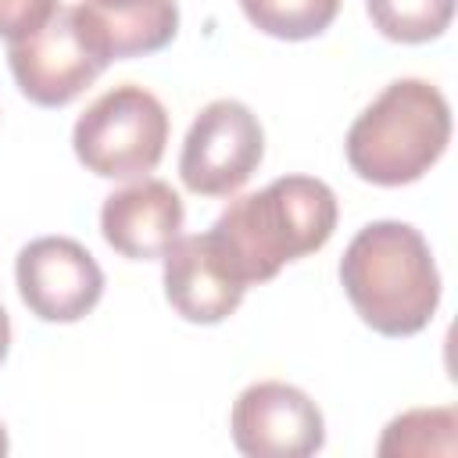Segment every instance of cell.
<instances>
[{"instance_id":"cell-2","label":"cell","mask_w":458,"mask_h":458,"mask_svg":"<svg viewBox=\"0 0 458 458\" xmlns=\"http://www.w3.org/2000/svg\"><path fill=\"white\" fill-rule=\"evenodd\" d=\"M340 283L365 326L415 336L440 304V272L426 236L408 222H369L340 258Z\"/></svg>"},{"instance_id":"cell-17","label":"cell","mask_w":458,"mask_h":458,"mask_svg":"<svg viewBox=\"0 0 458 458\" xmlns=\"http://www.w3.org/2000/svg\"><path fill=\"white\" fill-rule=\"evenodd\" d=\"M89 7H129V4H147V0H82Z\"/></svg>"},{"instance_id":"cell-4","label":"cell","mask_w":458,"mask_h":458,"mask_svg":"<svg viewBox=\"0 0 458 458\" xmlns=\"http://www.w3.org/2000/svg\"><path fill=\"white\" fill-rule=\"evenodd\" d=\"M165 143L168 111L136 82L100 93L72 129L75 157L100 179H143L157 168Z\"/></svg>"},{"instance_id":"cell-3","label":"cell","mask_w":458,"mask_h":458,"mask_svg":"<svg viewBox=\"0 0 458 458\" xmlns=\"http://www.w3.org/2000/svg\"><path fill=\"white\" fill-rule=\"evenodd\" d=\"M451 140V104L426 79L390 82L347 129V165L372 186L422 179Z\"/></svg>"},{"instance_id":"cell-8","label":"cell","mask_w":458,"mask_h":458,"mask_svg":"<svg viewBox=\"0 0 458 458\" xmlns=\"http://www.w3.org/2000/svg\"><path fill=\"white\" fill-rule=\"evenodd\" d=\"M14 279L25 308L43 322H79L104 293L97 258L72 236H39L25 243L14 261Z\"/></svg>"},{"instance_id":"cell-1","label":"cell","mask_w":458,"mask_h":458,"mask_svg":"<svg viewBox=\"0 0 458 458\" xmlns=\"http://www.w3.org/2000/svg\"><path fill=\"white\" fill-rule=\"evenodd\" d=\"M333 229L336 193L315 175H279L265 190L236 197L208 233L243 286H254L326 247Z\"/></svg>"},{"instance_id":"cell-6","label":"cell","mask_w":458,"mask_h":458,"mask_svg":"<svg viewBox=\"0 0 458 458\" xmlns=\"http://www.w3.org/2000/svg\"><path fill=\"white\" fill-rule=\"evenodd\" d=\"M265 132L258 114L240 100H211L193 118L182 154L179 175L197 197H229L236 193L261 165Z\"/></svg>"},{"instance_id":"cell-14","label":"cell","mask_w":458,"mask_h":458,"mask_svg":"<svg viewBox=\"0 0 458 458\" xmlns=\"http://www.w3.org/2000/svg\"><path fill=\"white\" fill-rule=\"evenodd\" d=\"M372 25L394 43H429L444 36L454 0H365Z\"/></svg>"},{"instance_id":"cell-15","label":"cell","mask_w":458,"mask_h":458,"mask_svg":"<svg viewBox=\"0 0 458 458\" xmlns=\"http://www.w3.org/2000/svg\"><path fill=\"white\" fill-rule=\"evenodd\" d=\"M57 0H0V39H29L57 14Z\"/></svg>"},{"instance_id":"cell-11","label":"cell","mask_w":458,"mask_h":458,"mask_svg":"<svg viewBox=\"0 0 458 458\" xmlns=\"http://www.w3.org/2000/svg\"><path fill=\"white\" fill-rule=\"evenodd\" d=\"M89 25L97 29L111 61L140 57L168 47L179 32V7L175 0H147L129 7H89L82 4Z\"/></svg>"},{"instance_id":"cell-9","label":"cell","mask_w":458,"mask_h":458,"mask_svg":"<svg viewBox=\"0 0 458 458\" xmlns=\"http://www.w3.org/2000/svg\"><path fill=\"white\" fill-rule=\"evenodd\" d=\"M161 261H165V272H161L165 297L172 311L182 315L186 322L215 326L229 318L247 293L243 279L233 272V265L225 261L211 233L179 236L161 254Z\"/></svg>"},{"instance_id":"cell-16","label":"cell","mask_w":458,"mask_h":458,"mask_svg":"<svg viewBox=\"0 0 458 458\" xmlns=\"http://www.w3.org/2000/svg\"><path fill=\"white\" fill-rule=\"evenodd\" d=\"M7 347H11V318H7V311L0 304V361L7 358Z\"/></svg>"},{"instance_id":"cell-18","label":"cell","mask_w":458,"mask_h":458,"mask_svg":"<svg viewBox=\"0 0 458 458\" xmlns=\"http://www.w3.org/2000/svg\"><path fill=\"white\" fill-rule=\"evenodd\" d=\"M0 454H7V433H4V422H0Z\"/></svg>"},{"instance_id":"cell-10","label":"cell","mask_w":458,"mask_h":458,"mask_svg":"<svg viewBox=\"0 0 458 458\" xmlns=\"http://www.w3.org/2000/svg\"><path fill=\"white\" fill-rule=\"evenodd\" d=\"M182 200L165 179H136L111 197H104L100 208V233L111 250H118L129 261H154L161 258L182 229Z\"/></svg>"},{"instance_id":"cell-7","label":"cell","mask_w":458,"mask_h":458,"mask_svg":"<svg viewBox=\"0 0 458 458\" xmlns=\"http://www.w3.org/2000/svg\"><path fill=\"white\" fill-rule=\"evenodd\" d=\"M233 444L247 458H308L326 444L318 404L290 383H250L229 415Z\"/></svg>"},{"instance_id":"cell-5","label":"cell","mask_w":458,"mask_h":458,"mask_svg":"<svg viewBox=\"0 0 458 458\" xmlns=\"http://www.w3.org/2000/svg\"><path fill=\"white\" fill-rule=\"evenodd\" d=\"M7 64L21 97L39 107H64L93 86V79L111 64V54L89 25L82 4H75L57 7V14L29 39L7 43Z\"/></svg>"},{"instance_id":"cell-12","label":"cell","mask_w":458,"mask_h":458,"mask_svg":"<svg viewBox=\"0 0 458 458\" xmlns=\"http://www.w3.org/2000/svg\"><path fill=\"white\" fill-rule=\"evenodd\" d=\"M454 429H458V415L454 408H411L397 419L386 422L383 440H379V454H454Z\"/></svg>"},{"instance_id":"cell-13","label":"cell","mask_w":458,"mask_h":458,"mask_svg":"<svg viewBox=\"0 0 458 458\" xmlns=\"http://www.w3.org/2000/svg\"><path fill=\"white\" fill-rule=\"evenodd\" d=\"M240 7L258 32L297 43L322 36L336 18L340 0H240Z\"/></svg>"}]
</instances>
